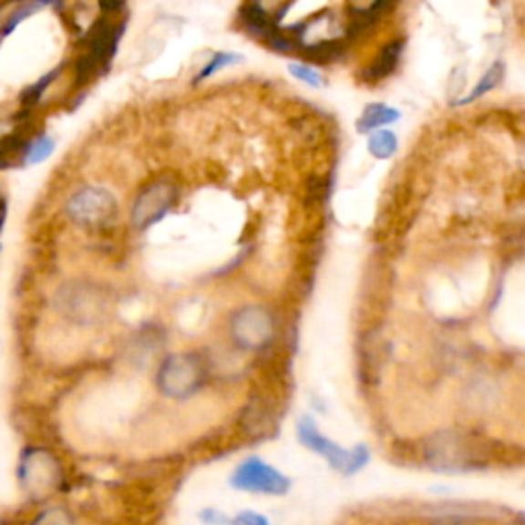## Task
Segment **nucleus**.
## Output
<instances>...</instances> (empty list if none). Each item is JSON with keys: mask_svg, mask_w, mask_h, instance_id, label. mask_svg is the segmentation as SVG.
<instances>
[{"mask_svg": "<svg viewBox=\"0 0 525 525\" xmlns=\"http://www.w3.org/2000/svg\"><path fill=\"white\" fill-rule=\"evenodd\" d=\"M60 216L77 232L107 241L126 228V203L111 187L87 180L66 193Z\"/></svg>", "mask_w": 525, "mask_h": 525, "instance_id": "f257e3e1", "label": "nucleus"}, {"mask_svg": "<svg viewBox=\"0 0 525 525\" xmlns=\"http://www.w3.org/2000/svg\"><path fill=\"white\" fill-rule=\"evenodd\" d=\"M109 285L93 277H68L54 287L49 308L62 323L74 328H98L113 314Z\"/></svg>", "mask_w": 525, "mask_h": 525, "instance_id": "f03ea898", "label": "nucleus"}, {"mask_svg": "<svg viewBox=\"0 0 525 525\" xmlns=\"http://www.w3.org/2000/svg\"><path fill=\"white\" fill-rule=\"evenodd\" d=\"M180 183L170 172H154L138 183L126 201V230L146 234L169 218L180 201Z\"/></svg>", "mask_w": 525, "mask_h": 525, "instance_id": "7ed1b4c3", "label": "nucleus"}, {"mask_svg": "<svg viewBox=\"0 0 525 525\" xmlns=\"http://www.w3.org/2000/svg\"><path fill=\"white\" fill-rule=\"evenodd\" d=\"M210 376V365L197 351H172L156 361L154 388L162 398L172 402L191 400L203 390Z\"/></svg>", "mask_w": 525, "mask_h": 525, "instance_id": "20e7f679", "label": "nucleus"}, {"mask_svg": "<svg viewBox=\"0 0 525 525\" xmlns=\"http://www.w3.org/2000/svg\"><path fill=\"white\" fill-rule=\"evenodd\" d=\"M472 435L459 429H439L425 438L421 454L425 464L433 470L441 472H459L482 462V454Z\"/></svg>", "mask_w": 525, "mask_h": 525, "instance_id": "39448f33", "label": "nucleus"}, {"mask_svg": "<svg viewBox=\"0 0 525 525\" xmlns=\"http://www.w3.org/2000/svg\"><path fill=\"white\" fill-rule=\"evenodd\" d=\"M16 482L25 495L44 499L64 482V464L54 449L46 446H27L16 459Z\"/></svg>", "mask_w": 525, "mask_h": 525, "instance_id": "423d86ee", "label": "nucleus"}, {"mask_svg": "<svg viewBox=\"0 0 525 525\" xmlns=\"http://www.w3.org/2000/svg\"><path fill=\"white\" fill-rule=\"evenodd\" d=\"M228 339L242 353H262L271 347L277 335L273 310L262 304H244L228 316Z\"/></svg>", "mask_w": 525, "mask_h": 525, "instance_id": "0eeeda50", "label": "nucleus"}, {"mask_svg": "<svg viewBox=\"0 0 525 525\" xmlns=\"http://www.w3.org/2000/svg\"><path fill=\"white\" fill-rule=\"evenodd\" d=\"M295 431H298V439L304 448L314 451L316 456H323L331 468L343 476H353L367 464L369 451L364 446H357L355 449L341 448L339 443L320 433L314 421H310V418H300Z\"/></svg>", "mask_w": 525, "mask_h": 525, "instance_id": "6e6552de", "label": "nucleus"}, {"mask_svg": "<svg viewBox=\"0 0 525 525\" xmlns=\"http://www.w3.org/2000/svg\"><path fill=\"white\" fill-rule=\"evenodd\" d=\"M230 484L232 489L251 492V495L282 497L290 490L287 476L279 472L275 466L262 462L261 458H246L244 462L238 464L230 476Z\"/></svg>", "mask_w": 525, "mask_h": 525, "instance_id": "1a4fd4ad", "label": "nucleus"}, {"mask_svg": "<svg viewBox=\"0 0 525 525\" xmlns=\"http://www.w3.org/2000/svg\"><path fill=\"white\" fill-rule=\"evenodd\" d=\"M57 150V139L47 129L31 126L25 131L15 154V167H39L52 159Z\"/></svg>", "mask_w": 525, "mask_h": 525, "instance_id": "9d476101", "label": "nucleus"}, {"mask_svg": "<svg viewBox=\"0 0 525 525\" xmlns=\"http://www.w3.org/2000/svg\"><path fill=\"white\" fill-rule=\"evenodd\" d=\"M402 52H405V41H388V44L372 57V62L365 66L364 72H361V80L367 82V85H376V82L388 78L390 74L398 68Z\"/></svg>", "mask_w": 525, "mask_h": 525, "instance_id": "9b49d317", "label": "nucleus"}, {"mask_svg": "<svg viewBox=\"0 0 525 525\" xmlns=\"http://www.w3.org/2000/svg\"><path fill=\"white\" fill-rule=\"evenodd\" d=\"M398 119H400V111L394 109V107L386 103H369L359 115L357 131L359 134H374V131L390 126V123Z\"/></svg>", "mask_w": 525, "mask_h": 525, "instance_id": "f8f14e48", "label": "nucleus"}, {"mask_svg": "<svg viewBox=\"0 0 525 525\" xmlns=\"http://www.w3.org/2000/svg\"><path fill=\"white\" fill-rule=\"evenodd\" d=\"M271 408L267 405V400L262 398H252L249 405L242 408V417H241V429L251 435V438H259V435L267 433L269 425H271Z\"/></svg>", "mask_w": 525, "mask_h": 525, "instance_id": "ddd939ff", "label": "nucleus"}, {"mask_svg": "<svg viewBox=\"0 0 525 525\" xmlns=\"http://www.w3.org/2000/svg\"><path fill=\"white\" fill-rule=\"evenodd\" d=\"M503 72H505V64L503 62H495L487 72L482 74V78L479 80V85H476L466 97L454 101V105L462 107V105H470L474 101H479L482 95L490 93L492 88L500 85V80H503Z\"/></svg>", "mask_w": 525, "mask_h": 525, "instance_id": "4468645a", "label": "nucleus"}, {"mask_svg": "<svg viewBox=\"0 0 525 525\" xmlns=\"http://www.w3.org/2000/svg\"><path fill=\"white\" fill-rule=\"evenodd\" d=\"M367 150L377 160H386L398 150V138L390 129H377L367 139Z\"/></svg>", "mask_w": 525, "mask_h": 525, "instance_id": "2eb2a0df", "label": "nucleus"}, {"mask_svg": "<svg viewBox=\"0 0 525 525\" xmlns=\"http://www.w3.org/2000/svg\"><path fill=\"white\" fill-rule=\"evenodd\" d=\"M241 54H234V52H213L210 57H208V62H205L200 72L195 74L193 77V85H201L203 80H208L211 78L213 74H218L220 70H224L228 68V66H234L241 62Z\"/></svg>", "mask_w": 525, "mask_h": 525, "instance_id": "dca6fc26", "label": "nucleus"}, {"mask_svg": "<svg viewBox=\"0 0 525 525\" xmlns=\"http://www.w3.org/2000/svg\"><path fill=\"white\" fill-rule=\"evenodd\" d=\"M29 525H78V521L66 505H47L33 515Z\"/></svg>", "mask_w": 525, "mask_h": 525, "instance_id": "f3484780", "label": "nucleus"}, {"mask_svg": "<svg viewBox=\"0 0 525 525\" xmlns=\"http://www.w3.org/2000/svg\"><path fill=\"white\" fill-rule=\"evenodd\" d=\"M290 74L295 80H300L308 87H323L324 85L323 74L312 68V66H308V64H295V62L290 64Z\"/></svg>", "mask_w": 525, "mask_h": 525, "instance_id": "a211bd4d", "label": "nucleus"}, {"mask_svg": "<svg viewBox=\"0 0 525 525\" xmlns=\"http://www.w3.org/2000/svg\"><path fill=\"white\" fill-rule=\"evenodd\" d=\"M200 520L205 525H236L234 520H228L224 513L216 511V509H205V511L200 513Z\"/></svg>", "mask_w": 525, "mask_h": 525, "instance_id": "6ab92c4d", "label": "nucleus"}, {"mask_svg": "<svg viewBox=\"0 0 525 525\" xmlns=\"http://www.w3.org/2000/svg\"><path fill=\"white\" fill-rule=\"evenodd\" d=\"M429 525H479V521L464 515H446V517H435Z\"/></svg>", "mask_w": 525, "mask_h": 525, "instance_id": "aec40b11", "label": "nucleus"}, {"mask_svg": "<svg viewBox=\"0 0 525 525\" xmlns=\"http://www.w3.org/2000/svg\"><path fill=\"white\" fill-rule=\"evenodd\" d=\"M234 521H236V525H269V521L265 520V517L259 515V513H254V511L238 513Z\"/></svg>", "mask_w": 525, "mask_h": 525, "instance_id": "412c9836", "label": "nucleus"}, {"mask_svg": "<svg viewBox=\"0 0 525 525\" xmlns=\"http://www.w3.org/2000/svg\"><path fill=\"white\" fill-rule=\"evenodd\" d=\"M5 224H6V201H5V197L0 195V236H3Z\"/></svg>", "mask_w": 525, "mask_h": 525, "instance_id": "4be33fe9", "label": "nucleus"}, {"mask_svg": "<svg viewBox=\"0 0 525 525\" xmlns=\"http://www.w3.org/2000/svg\"><path fill=\"white\" fill-rule=\"evenodd\" d=\"M520 167L525 172V142H521L520 146Z\"/></svg>", "mask_w": 525, "mask_h": 525, "instance_id": "5701e85b", "label": "nucleus"}, {"mask_svg": "<svg viewBox=\"0 0 525 525\" xmlns=\"http://www.w3.org/2000/svg\"><path fill=\"white\" fill-rule=\"evenodd\" d=\"M0 525H6V521L3 520V517H0Z\"/></svg>", "mask_w": 525, "mask_h": 525, "instance_id": "b1692460", "label": "nucleus"}]
</instances>
